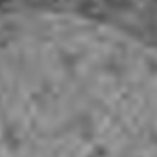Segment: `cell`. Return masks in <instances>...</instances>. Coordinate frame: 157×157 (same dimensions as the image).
<instances>
[{"instance_id":"cell-1","label":"cell","mask_w":157,"mask_h":157,"mask_svg":"<svg viewBox=\"0 0 157 157\" xmlns=\"http://www.w3.org/2000/svg\"><path fill=\"white\" fill-rule=\"evenodd\" d=\"M0 157H157V48L68 11L0 15Z\"/></svg>"}]
</instances>
